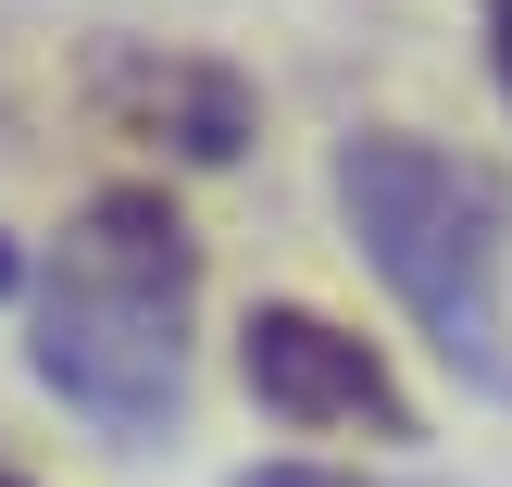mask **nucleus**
I'll return each instance as SVG.
<instances>
[{
	"label": "nucleus",
	"mask_w": 512,
	"mask_h": 487,
	"mask_svg": "<svg viewBox=\"0 0 512 487\" xmlns=\"http://www.w3.org/2000/svg\"><path fill=\"white\" fill-rule=\"evenodd\" d=\"M188 313H200V238L163 188H100L25 275V375L63 413H88L113 450L163 438L188 400Z\"/></svg>",
	"instance_id": "nucleus-1"
},
{
	"label": "nucleus",
	"mask_w": 512,
	"mask_h": 487,
	"mask_svg": "<svg viewBox=\"0 0 512 487\" xmlns=\"http://www.w3.org/2000/svg\"><path fill=\"white\" fill-rule=\"evenodd\" d=\"M325 188H338L363 263L388 275V300L425 325V350L475 388H512V188L500 175L438 138L363 125V138H338Z\"/></svg>",
	"instance_id": "nucleus-2"
},
{
	"label": "nucleus",
	"mask_w": 512,
	"mask_h": 487,
	"mask_svg": "<svg viewBox=\"0 0 512 487\" xmlns=\"http://www.w3.org/2000/svg\"><path fill=\"white\" fill-rule=\"evenodd\" d=\"M238 388L263 400L275 425H300V438H388V450L425 438V413L388 375V350H375L363 325L313 313V300H263V313L238 325Z\"/></svg>",
	"instance_id": "nucleus-3"
},
{
	"label": "nucleus",
	"mask_w": 512,
	"mask_h": 487,
	"mask_svg": "<svg viewBox=\"0 0 512 487\" xmlns=\"http://www.w3.org/2000/svg\"><path fill=\"white\" fill-rule=\"evenodd\" d=\"M88 100L113 113V138H150L163 163H238L250 150V75L200 63V50H100Z\"/></svg>",
	"instance_id": "nucleus-4"
},
{
	"label": "nucleus",
	"mask_w": 512,
	"mask_h": 487,
	"mask_svg": "<svg viewBox=\"0 0 512 487\" xmlns=\"http://www.w3.org/2000/svg\"><path fill=\"white\" fill-rule=\"evenodd\" d=\"M238 487H413V475H350V463H250Z\"/></svg>",
	"instance_id": "nucleus-5"
},
{
	"label": "nucleus",
	"mask_w": 512,
	"mask_h": 487,
	"mask_svg": "<svg viewBox=\"0 0 512 487\" xmlns=\"http://www.w3.org/2000/svg\"><path fill=\"white\" fill-rule=\"evenodd\" d=\"M488 63H500V100H512V0H488Z\"/></svg>",
	"instance_id": "nucleus-6"
},
{
	"label": "nucleus",
	"mask_w": 512,
	"mask_h": 487,
	"mask_svg": "<svg viewBox=\"0 0 512 487\" xmlns=\"http://www.w3.org/2000/svg\"><path fill=\"white\" fill-rule=\"evenodd\" d=\"M13 288H25V263H13V250H0V300H13Z\"/></svg>",
	"instance_id": "nucleus-7"
},
{
	"label": "nucleus",
	"mask_w": 512,
	"mask_h": 487,
	"mask_svg": "<svg viewBox=\"0 0 512 487\" xmlns=\"http://www.w3.org/2000/svg\"><path fill=\"white\" fill-rule=\"evenodd\" d=\"M0 487H25V475H0Z\"/></svg>",
	"instance_id": "nucleus-8"
}]
</instances>
